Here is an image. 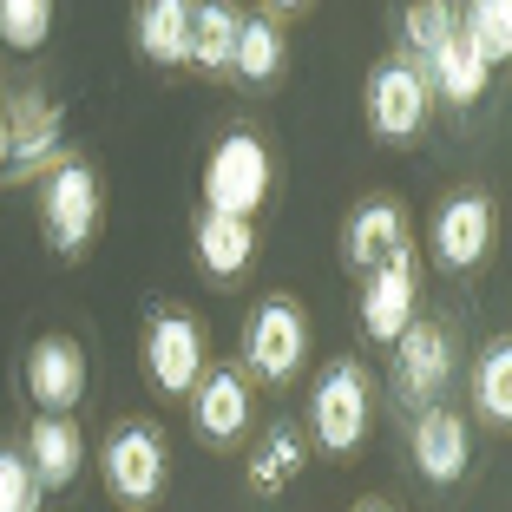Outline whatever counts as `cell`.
<instances>
[{
    "label": "cell",
    "mask_w": 512,
    "mask_h": 512,
    "mask_svg": "<svg viewBox=\"0 0 512 512\" xmlns=\"http://www.w3.org/2000/svg\"><path fill=\"white\" fill-rule=\"evenodd\" d=\"M453 375V335L440 329V322H407L401 342H394V388H401V401L414 407H440V388H447Z\"/></svg>",
    "instance_id": "obj_8"
},
{
    "label": "cell",
    "mask_w": 512,
    "mask_h": 512,
    "mask_svg": "<svg viewBox=\"0 0 512 512\" xmlns=\"http://www.w3.org/2000/svg\"><path fill=\"white\" fill-rule=\"evenodd\" d=\"M414 467H421L427 486H460V480H467L473 434H467V421H460L447 401L421 407V421H414Z\"/></svg>",
    "instance_id": "obj_11"
},
{
    "label": "cell",
    "mask_w": 512,
    "mask_h": 512,
    "mask_svg": "<svg viewBox=\"0 0 512 512\" xmlns=\"http://www.w3.org/2000/svg\"><path fill=\"white\" fill-rule=\"evenodd\" d=\"M414 296H421V283H414V243H401L362 283V335L368 342H381V348L401 342V329L414 322Z\"/></svg>",
    "instance_id": "obj_9"
},
{
    "label": "cell",
    "mask_w": 512,
    "mask_h": 512,
    "mask_svg": "<svg viewBox=\"0 0 512 512\" xmlns=\"http://www.w3.org/2000/svg\"><path fill=\"white\" fill-rule=\"evenodd\" d=\"M250 486L256 493H276V486L283 480H296L302 473V440H296V427H270V434H263V447L250 453Z\"/></svg>",
    "instance_id": "obj_24"
},
{
    "label": "cell",
    "mask_w": 512,
    "mask_h": 512,
    "mask_svg": "<svg viewBox=\"0 0 512 512\" xmlns=\"http://www.w3.org/2000/svg\"><path fill=\"white\" fill-rule=\"evenodd\" d=\"M355 512H388V506H355Z\"/></svg>",
    "instance_id": "obj_29"
},
{
    "label": "cell",
    "mask_w": 512,
    "mask_h": 512,
    "mask_svg": "<svg viewBox=\"0 0 512 512\" xmlns=\"http://www.w3.org/2000/svg\"><path fill=\"white\" fill-rule=\"evenodd\" d=\"M53 33V0H0V46L40 53Z\"/></svg>",
    "instance_id": "obj_25"
},
{
    "label": "cell",
    "mask_w": 512,
    "mask_h": 512,
    "mask_svg": "<svg viewBox=\"0 0 512 512\" xmlns=\"http://www.w3.org/2000/svg\"><path fill=\"white\" fill-rule=\"evenodd\" d=\"M276 66H283V33H276L270 20H243L237 53H230V73H237L243 86H270Z\"/></svg>",
    "instance_id": "obj_21"
},
{
    "label": "cell",
    "mask_w": 512,
    "mask_h": 512,
    "mask_svg": "<svg viewBox=\"0 0 512 512\" xmlns=\"http://www.w3.org/2000/svg\"><path fill=\"white\" fill-rule=\"evenodd\" d=\"M14 165V132H7V112H0V171Z\"/></svg>",
    "instance_id": "obj_28"
},
{
    "label": "cell",
    "mask_w": 512,
    "mask_h": 512,
    "mask_svg": "<svg viewBox=\"0 0 512 512\" xmlns=\"http://www.w3.org/2000/svg\"><path fill=\"white\" fill-rule=\"evenodd\" d=\"M191 250H197V270L217 276V283H230V276L250 270V256H256V230L243 224V217H197L191 230Z\"/></svg>",
    "instance_id": "obj_18"
},
{
    "label": "cell",
    "mask_w": 512,
    "mask_h": 512,
    "mask_svg": "<svg viewBox=\"0 0 512 512\" xmlns=\"http://www.w3.org/2000/svg\"><path fill=\"white\" fill-rule=\"evenodd\" d=\"M20 460H27V473L40 480V493H60V486H73L79 467H86V447H79L73 414H40V421L27 427V447H20Z\"/></svg>",
    "instance_id": "obj_13"
},
{
    "label": "cell",
    "mask_w": 512,
    "mask_h": 512,
    "mask_svg": "<svg viewBox=\"0 0 512 512\" xmlns=\"http://www.w3.org/2000/svg\"><path fill=\"white\" fill-rule=\"evenodd\" d=\"M138 53L158 66L191 60V7L184 0H145L138 7Z\"/></svg>",
    "instance_id": "obj_19"
},
{
    "label": "cell",
    "mask_w": 512,
    "mask_h": 512,
    "mask_svg": "<svg viewBox=\"0 0 512 512\" xmlns=\"http://www.w3.org/2000/svg\"><path fill=\"white\" fill-rule=\"evenodd\" d=\"M401 33H407V46L414 53H434L440 40H453V7H434V0H421V7H407V20H401Z\"/></svg>",
    "instance_id": "obj_27"
},
{
    "label": "cell",
    "mask_w": 512,
    "mask_h": 512,
    "mask_svg": "<svg viewBox=\"0 0 512 512\" xmlns=\"http://www.w3.org/2000/svg\"><path fill=\"white\" fill-rule=\"evenodd\" d=\"M237 27H243V14H230V7H191V66H204V73H230Z\"/></svg>",
    "instance_id": "obj_20"
},
{
    "label": "cell",
    "mask_w": 512,
    "mask_h": 512,
    "mask_svg": "<svg viewBox=\"0 0 512 512\" xmlns=\"http://www.w3.org/2000/svg\"><path fill=\"white\" fill-rule=\"evenodd\" d=\"M493 250V197L460 191L434 211V230H427V256L440 270H473L480 256Z\"/></svg>",
    "instance_id": "obj_10"
},
{
    "label": "cell",
    "mask_w": 512,
    "mask_h": 512,
    "mask_svg": "<svg viewBox=\"0 0 512 512\" xmlns=\"http://www.w3.org/2000/svg\"><path fill=\"white\" fill-rule=\"evenodd\" d=\"M407 243V217H401V204H388V197H375V204H362V211L348 217V230H342V263L355 276H368V270H381L394 250Z\"/></svg>",
    "instance_id": "obj_16"
},
{
    "label": "cell",
    "mask_w": 512,
    "mask_h": 512,
    "mask_svg": "<svg viewBox=\"0 0 512 512\" xmlns=\"http://www.w3.org/2000/svg\"><path fill=\"white\" fill-rule=\"evenodd\" d=\"M270 145L256 132H230L211 145V158H204V211L211 217H243L250 224L256 211H263V197H270Z\"/></svg>",
    "instance_id": "obj_1"
},
{
    "label": "cell",
    "mask_w": 512,
    "mask_h": 512,
    "mask_svg": "<svg viewBox=\"0 0 512 512\" xmlns=\"http://www.w3.org/2000/svg\"><path fill=\"white\" fill-rule=\"evenodd\" d=\"M368 414H375V394H368L362 362H329L309 394V427L329 453H355L368 440Z\"/></svg>",
    "instance_id": "obj_2"
},
{
    "label": "cell",
    "mask_w": 512,
    "mask_h": 512,
    "mask_svg": "<svg viewBox=\"0 0 512 512\" xmlns=\"http://www.w3.org/2000/svg\"><path fill=\"white\" fill-rule=\"evenodd\" d=\"M453 20H460V40H467L486 66H499L512 53V7L506 0H473L467 14H453Z\"/></svg>",
    "instance_id": "obj_23"
},
{
    "label": "cell",
    "mask_w": 512,
    "mask_h": 512,
    "mask_svg": "<svg viewBox=\"0 0 512 512\" xmlns=\"http://www.w3.org/2000/svg\"><path fill=\"white\" fill-rule=\"evenodd\" d=\"M40 506H46V493L27 473V460L14 447H0V512H40Z\"/></svg>",
    "instance_id": "obj_26"
},
{
    "label": "cell",
    "mask_w": 512,
    "mask_h": 512,
    "mask_svg": "<svg viewBox=\"0 0 512 512\" xmlns=\"http://www.w3.org/2000/svg\"><path fill=\"white\" fill-rule=\"evenodd\" d=\"M7 132H14V165L20 171H60V138H66V112L46 99V92H20L14 112H7Z\"/></svg>",
    "instance_id": "obj_14"
},
{
    "label": "cell",
    "mask_w": 512,
    "mask_h": 512,
    "mask_svg": "<svg viewBox=\"0 0 512 512\" xmlns=\"http://www.w3.org/2000/svg\"><path fill=\"white\" fill-rule=\"evenodd\" d=\"M473 407H480V421H493V427L512 421V348L506 342H493L480 362H473Z\"/></svg>",
    "instance_id": "obj_22"
},
{
    "label": "cell",
    "mask_w": 512,
    "mask_h": 512,
    "mask_svg": "<svg viewBox=\"0 0 512 512\" xmlns=\"http://www.w3.org/2000/svg\"><path fill=\"white\" fill-rule=\"evenodd\" d=\"M106 486H112V499L119 506H151V499L165 493V473H171V460H165V440H158V427H145V421H119L106 434Z\"/></svg>",
    "instance_id": "obj_4"
},
{
    "label": "cell",
    "mask_w": 512,
    "mask_h": 512,
    "mask_svg": "<svg viewBox=\"0 0 512 512\" xmlns=\"http://www.w3.org/2000/svg\"><path fill=\"white\" fill-rule=\"evenodd\" d=\"M427 106H434V92H427L414 60H381L368 73V125H375V138H394V145L414 138L427 125Z\"/></svg>",
    "instance_id": "obj_6"
},
{
    "label": "cell",
    "mask_w": 512,
    "mask_h": 512,
    "mask_svg": "<svg viewBox=\"0 0 512 512\" xmlns=\"http://www.w3.org/2000/svg\"><path fill=\"white\" fill-rule=\"evenodd\" d=\"M99 211H106V197H99L92 165L66 158V165L46 178V191H40V230H46V243H53L60 256H79L92 243V230H99Z\"/></svg>",
    "instance_id": "obj_3"
},
{
    "label": "cell",
    "mask_w": 512,
    "mask_h": 512,
    "mask_svg": "<svg viewBox=\"0 0 512 512\" xmlns=\"http://www.w3.org/2000/svg\"><path fill=\"white\" fill-rule=\"evenodd\" d=\"M191 421H197V434L211 440V447L243 440V427H250V388H243V375L204 368V381L191 388Z\"/></svg>",
    "instance_id": "obj_15"
},
{
    "label": "cell",
    "mask_w": 512,
    "mask_h": 512,
    "mask_svg": "<svg viewBox=\"0 0 512 512\" xmlns=\"http://www.w3.org/2000/svg\"><path fill=\"white\" fill-rule=\"evenodd\" d=\"M145 375L158 394H191L197 381H204V329H197L191 316H178V309H165V316H151L145 329Z\"/></svg>",
    "instance_id": "obj_7"
},
{
    "label": "cell",
    "mask_w": 512,
    "mask_h": 512,
    "mask_svg": "<svg viewBox=\"0 0 512 512\" xmlns=\"http://www.w3.org/2000/svg\"><path fill=\"white\" fill-rule=\"evenodd\" d=\"M27 394L40 401V414H73L86 401V355L66 335H40L27 348Z\"/></svg>",
    "instance_id": "obj_12"
},
{
    "label": "cell",
    "mask_w": 512,
    "mask_h": 512,
    "mask_svg": "<svg viewBox=\"0 0 512 512\" xmlns=\"http://www.w3.org/2000/svg\"><path fill=\"white\" fill-rule=\"evenodd\" d=\"M421 79H427V92L447 99V106H480V92L493 86V66L460 40V20H453V40H440L434 53L421 60Z\"/></svg>",
    "instance_id": "obj_17"
},
{
    "label": "cell",
    "mask_w": 512,
    "mask_h": 512,
    "mask_svg": "<svg viewBox=\"0 0 512 512\" xmlns=\"http://www.w3.org/2000/svg\"><path fill=\"white\" fill-rule=\"evenodd\" d=\"M302 355H309V322H302L296 302H283V296L256 302L250 329H243V362H250V375L289 381L302 368Z\"/></svg>",
    "instance_id": "obj_5"
}]
</instances>
